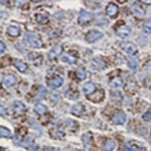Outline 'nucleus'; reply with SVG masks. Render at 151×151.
I'll return each instance as SVG.
<instances>
[{"label":"nucleus","mask_w":151,"mask_h":151,"mask_svg":"<svg viewBox=\"0 0 151 151\" xmlns=\"http://www.w3.org/2000/svg\"><path fill=\"white\" fill-rule=\"evenodd\" d=\"M24 40H25L26 44L29 45L30 47L39 48L42 45V42L39 39V37L36 34L31 33V32H26L25 36H24Z\"/></svg>","instance_id":"obj_1"},{"label":"nucleus","mask_w":151,"mask_h":151,"mask_svg":"<svg viewBox=\"0 0 151 151\" xmlns=\"http://www.w3.org/2000/svg\"><path fill=\"white\" fill-rule=\"evenodd\" d=\"M105 62L103 60V58H101L100 56H96V58H92V60L90 62V66L92 68V70H100L105 68Z\"/></svg>","instance_id":"obj_2"},{"label":"nucleus","mask_w":151,"mask_h":151,"mask_svg":"<svg viewBox=\"0 0 151 151\" xmlns=\"http://www.w3.org/2000/svg\"><path fill=\"white\" fill-rule=\"evenodd\" d=\"M121 48L128 54H135L137 52V47L133 42L130 41H123L120 44Z\"/></svg>","instance_id":"obj_3"},{"label":"nucleus","mask_w":151,"mask_h":151,"mask_svg":"<svg viewBox=\"0 0 151 151\" xmlns=\"http://www.w3.org/2000/svg\"><path fill=\"white\" fill-rule=\"evenodd\" d=\"M102 37H103V33L96 29L90 30V31L86 34V39H87V41H89V42H95V41H97V40L101 39Z\"/></svg>","instance_id":"obj_4"},{"label":"nucleus","mask_w":151,"mask_h":151,"mask_svg":"<svg viewBox=\"0 0 151 151\" xmlns=\"http://www.w3.org/2000/svg\"><path fill=\"white\" fill-rule=\"evenodd\" d=\"M116 33L118 36L120 37H127V36L130 35L131 33V28L127 25H122V26H119L118 28L116 29Z\"/></svg>","instance_id":"obj_5"},{"label":"nucleus","mask_w":151,"mask_h":151,"mask_svg":"<svg viewBox=\"0 0 151 151\" xmlns=\"http://www.w3.org/2000/svg\"><path fill=\"white\" fill-rule=\"evenodd\" d=\"M93 18V14L91 12L88 11H81L80 15H79V22L81 24H85V23H88L92 20Z\"/></svg>","instance_id":"obj_6"},{"label":"nucleus","mask_w":151,"mask_h":151,"mask_svg":"<svg viewBox=\"0 0 151 151\" xmlns=\"http://www.w3.org/2000/svg\"><path fill=\"white\" fill-rule=\"evenodd\" d=\"M2 83H3L5 86L7 87H10V86H13V85H15L16 83V78L15 76H13V74H4L3 76V79H2Z\"/></svg>","instance_id":"obj_7"},{"label":"nucleus","mask_w":151,"mask_h":151,"mask_svg":"<svg viewBox=\"0 0 151 151\" xmlns=\"http://www.w3.org/2000/svg\"><path fill=\"white\" fill-rule=\"evenodd\" d=\"M62 51V46L60 44H56L53 47L50 49V51L48 52V58H56L58 56H60Z\"/></svg>","instance_id":"obj_8"},{"label":"nucleus","mask_w":151,"mask_h":151,"mask_svg":"<svg viewBox=\"0 0 151 151\" xmlns=\"http://www.w3.org/2000/svg\"><path fill=\"white\" fill-rule=\"evenodd\" d=\"M126 121V115L123 112H118L113 116V122L115 124H124Z\"/></svg>","instance_id":"obj_9"},{"label":"nucleus","mask_w":151,"mask_h":151,"mask_svg":"<svg viewBox=\"0 0 151 151\" xmlns=\"http://www.w3.org/2000/svg\"><path fill=\"white\" fill-rule=\"evenodd\" d=\"M62 83H64V79H62V77H56V78L52 79L51 81H49L48 85H49V87L51 89H56L62 86Z\"/></svg>","instance_id":"obj_10"},{"label":"nucleus","mask_w":151,"mask_h":151,"mask_svg":"<svg viewBox=\"0 0 151 151\" xmlns=\"http://www.w3.org/2000/svg\"><path fill=\"white\" fill-rule=\"evenodd\" d=\"M131 11L134 15L138 16V17H143L145 15V11L143 8H141V6H139L138 4H135L131 7Z\"/></svg>","instance_id":"obj_11"},{"label":"nucleus","mask_w":151,"mask_h":151,"mask_svg":"<svg viewBox=\"0 0 151 151\" xmlns=\"http://www.w3.org/2000/svg\"><path fill=\"white\" fill-rule=\"evenodd\" d=\"M96 90V85L92 82H88L83 86V91H84L85 94L89 95L91 93H93L94 91Z\"/></svg>","instance_id":"obj_12"},{"label":"nucleus","mask_w":151,"mask_h":151,"mask_svg":"<svg viewBox=\"0 0 151 151\" xmlns=\"http://www.w3.org/2000/svg\"><path fill=\"white\" fill-rule=\"evenodd\" d=\"M106 12L109 16H115L117 13H118V7H117L116 4L110 3L106 7Z\"/></svg>","instance_id":"obj_13"},{"label":"nucleus","mask_w":151,"mask_h":151,"mask_svg":"<svg viewBox=\"0 0 151 151\" xmlns=\"http://www.w3.org/2000/svg\"><path fill=\"white\" fill-rule=\"evenodd\" d=\"M13 110L17 114H22V113L25 112V106H24L23 103L19 102V101H16V102L13 103Z\"/></svg>","instance_id":"obj_14"},{"label":"nucleus","mask_w":151,"mask_h":151,"mask_svg":"<svg viewBox=\"0 0 151 151\" xmlns=\"http://www.w3.org/2000/svg\"><path fill=\"white\" fill-rule=\"evenodd\" d=\"M7 33L9 34V35L16 37V36H18L20 34V29L17 27V26L11 25V26H9V27L7 28Z\"/></svg>","instance_id":"obj_15"},{"label":"nucleus","mask_w":151,"mask_h":151,"mask_svg":"<svg viewBox=\"0 0 151 151\" xmlns=\"http://www.w3.org/2000/svg\"><path fill=\"white\" fill-rule=\"evenodd\" d=\"M14 66H15V68L21 72H24L26 70V68H27V64H26L25 62H22V60H15Z\"/></svg>","instance_id":"obj_16"},{"label":"nucleus","mask_w":151,"mask_h":151,"mask_svg":"<svg viewBox=\"0 0 151 151\" xmlns=\"http://www.w3.org/2000/svg\"><path fill=\"white\" fill-rule=\"evenodd\" d=\"M123 85V81L121 78H114L112 81L110 82V86L112 87V88H120V87H122Z\"/></svg>","instance_id":"obj_17"},{"label":"nucleus","mask_w":151,"mask_h":151,"mask_svg":"<svg viewBox=\"0 0 151 151\" xmlns=\"http://www.w3.org/2000/svg\"><path fill=\"white\" fill-rule=\"evenodd\" d=\"M115 146H116V144H115L114 141L109 139V140L106 141V143H105V145H104V151H113Z\"/></svg>","instance_id":"obj_18"},{"label":"nucleus","mask_w":151,"mask_h":151,"mask_svg":"<svg viewBox=\"0 0 151 151\" xmlns=\"http://www.w3.org/2000/svg\"><path fill=\"white\" fill-rule=\"evenodd\" d=\"M128 66H129V68H130L131 70H137V66H138V62H137L136 58H132V56H130V58H128Z\"/></svg>","instance_id":"obj_19"},{"label":"nucleus","mask_w":151,"mask_h":151,"mask_svg":"<svg viewBox=\"0 0 151 151\" xmlns=\"http://www.w3.org/2000/svg\"><path fill=\"white\" fill-rule=\"evenodd\" d=\"M72 113L74 115H77V116H80L83 113V106L81 104H77V105H74V106H72Z\"/></svg>","instance_id":"obj_20"},{"label":"nucleus","mask_w":151,"mask_h":151,"mask_svg":"<svg viewBox=\"0 0 151 151\" xmlns=\"http://www.w3.org/2000/svg\"><path fill=\"white\" fill-rule=\"evenodd\" d=\"M34 111H35L37 114H43V113L46 112V106H44L43 104L38 103V104H36L35 106H34Z\"/></svg>","instance_id":"obj_21"},{"label":"nucleus","mask_w":151,"mask_h":151,"mask_svg":"<svg viewBox=\"0 0 151 151\" xmlns=\"http://www.w3.org/2000/svg\"><path fill=\"white\" fill-rule=\"evenodd\" d=\"M143 31L147 34L151 33V18L145 20L144 24H143Z\"/></svg>","instance_id":"obj_22"},{"label":"nucleus","mask_w":151,"mask_h":151,"mask_svg":"<svg viewBox=\"0 0 151 151\" xmlns=\"http://www.w3.org/2000/svg\"><path fill=\"white\" fill-rule=\"evenodd\" d=\"M0 133H1V134H0L1 137H4V138H8V137L11 136V131L3 126L0 127Z\"/></svg>","instance_id":"obj_23"},{"label":"nucleus","mask_w":151,"mask_h":151,"mask_svg":"<svg viewBox=\"0 0 151 151\" xmlns=\"http://www.w3.org/2000/svg\"><path fill=\"white\" fill-rule=\"evenodd\" d=\"M77 77H78L80 80H83L87 77V72H86V68H79L77 70Z\"/></svg>","instance_id":"obj_24"},{"label":"nucleus","mask_w":151,"mask_h":151,"mask_svg":"<svg viewBox=\"0 0 151 151\" xmlns=\"http://www.w3.org/2000/svg\"><path fill=\"white\" fill-rule=\"evenodd\" d=\"M62 60H64V62H68V64H72L76 62V58L72 56V54H66V56H62Z\"/></svg>","instance_id":"obj_25"},{"label":"nucleus","mask_w":151,"mask_h":151,"mask_svg":"<svg viewBox=\"0 0 151 151\" xmlns=\"http://www.w3.org/2000/svg\"><path fill=\"white\" fill-rule=\"evenodd\" d=\"M46 93H47V91H46V89L44 87H39L37 90V93H36V96L38 98H43V97H45Z\"/></svg>","instance_id":"obj_26"},{"label":"nucleus","mask_w":151,"mask_h":151,"mask_svg":"<svg viewBox=\"0 0 151 151\" xmlns=\"http://www.w3.org/2000/svg\"><path fill=\"white\" fill-rule=\"evenodd\" d=\"M36 20H37V22H39V23L46 22V20H47V15L44 16L43 14H38V15L36 16Z\"/></svg>","instance_id":"obj_27"},{"label":"nucleus","mask_w":151,"mask_h":151,"mask_svg":"<svg viewBox=\"0 0 151 151\" xmlns=\"http://www.w3.org/2000/svg\"><path fill=\"white\" fill-rule=\"evenodd\" d=\"M125 151H136V148L130 144H126L125 145Z\"/></svg>","instance_id":"obj_28"},{"label":"nucleus","mask_w":151,"mask_h":151,"mask_svg":"<svg viewBox=\"0 0 151 151\" xmlns=\"http://www.w3.org/2000/svg\"><path fill=\"white\" fill-rule=\"evenodd\" d=\"M143 119H144L145 121H150L151 120V110H150V113H149V111H148L146 114L143 115Z\"/></svg>","instance_id":"obj_29"},{"label":"nucleus","mask_w":151,"mask_h":151,"mask_svg":"<svg viewBox=\"0 0 151 151\" xmlns=\"http://www.w3.org/2000/svg\"><path fill=\"white\" fill-rule=\"evenodd\" d=\"M4 50H5V44H4L3 41H1V42H0V52H1V53H3Z\"/></svg>","instance_id":"obj_30"},{"label":"nucleus","mask_w":151,"mask_h":151,"mask_svg":"<svg viewBox=\"0 0 151 151\" xmlns=\"http://www.w3.org/2000/svg\"><path fill=\"white\" fill-rule=\"evenodd\" d=\"M3 115H6V108L1 106V116H3Z\"/></svg>","instance_id":"obj_31"},{"label":"nucleus","mask_w":151,"mask_h":151,"mask_svg":"<svg viewBox=\"0 0 151 151\" xmlns=\"http://www.w3.org/2000/svg\"><path fill=\"white\" fill-rule=\"evenodd\" d=\"M44 151H56V148H51V147H49V148H46Z\"/></svg>","instance_id":"obj_32"},{"label":"nucleus","mask_w":151,"mask_h":151,"mask_svg":"<svg viewBox=\"0 0 151 151\" xmlns=\"http://www.w3.org/2000/svg\"><path fill=\"white\" fill-rule=\"evenodd\" d=\"M37 148H38L37 146H34L32 148H30V151H37Z\"/></svg>","instance_id":"obj_33"},{"label":"nucleus","mask_w":151,"mask_h":151,"mask_svg":"<svg viewBox=\"0 0 151 151\" xmlns=\"http://www.w3.org/2000/svg\"><path fill=\"white\" fill-rule=\"evenodd\" d=\"M143 3H151V0H142Z\"/></svg>","instance_id":"obj_34"}]
</instances>
